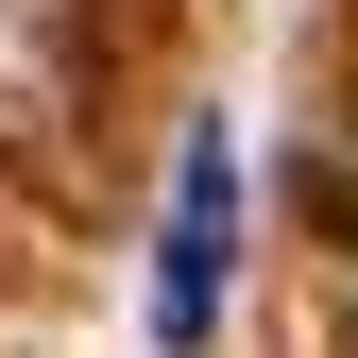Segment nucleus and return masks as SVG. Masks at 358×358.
<instances>
[{"label": "nucleus", "mask_w": 358, "mask_h": 358, "mask_svg": "<svg viewBox=\"0 0 358 358\" xmlns=\"http://www.w3.org/2000/svg\"><path fill=\"white\" fill-rule=\"evenodd\" d=\"M222 256H239V120H205L188 171H171V273H154V341L171 358L222 324Z\"/></svg>", "instance_id": "nucleus-1"}]
</instances>
